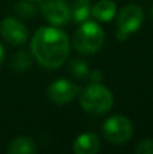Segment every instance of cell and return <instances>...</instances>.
Segmentation results:
<instances>
[{"label": "cell", "mask_w": 153, "mask_h": 154, "mask_svg": "<svg viewBox=\"0 0 153 154\" xmlns=\"http://www.w3.org/2000/svg\"><path fill=\"white\" fill-rule=\"evenodd\" d=\"M117 14V4L113 0H100L91 8V15L100 22H110Z\"/></svg>", "instance_id": "obj_10"}, {"label": "cell", "mask_w": 153, "mask_h": 154, "mask_svg": "<svg viewBox=\"0 0 153 154\" xmlns=\"http://www.w3.org/2000/svg\"><path fill=\"white\" fill-rule=\"evenodd\" d=\"M144 12L137 4H129L121 10L117 18V39L126 41L141 27Z\"/></svg>", "instance_id": "obj_4"}, {"label": "cell", "mask_w": 153, "mask_h": 154, "mask_svg": "<svg viewBox=\"0 0 153 154\" xmlns=\"http://www.w3.org/2000/svg\"><path fill=\"white\" fill-rule=\"evenodd\" d=\"M72 19L76 23H83L91 16V4L89 0H76L72 10Z\"/></svg>", "instance_id": "obj_12"}, {"label": "cell", "mask_w": 153, "mask_h": 154, "mask_svg": "<svg viewBox=\"0 0 153 154\" xmlns=\"http://www.w3.org/2000/svg\"><path fill=\"white\" fill-rule=\"evenodd\" d=\"M89 80H91L92 82H100L103 79V73L100 72V70H94V72H89Z\"/></svg>", "instance_id": "obj_17"}, {"label": "cell", "mask_w": 153, "mask_h": 154, "mask_svg": "<svg viewBox=\"0 0 153 154\" xmlns=\"http://www.w3.org/2000/svg\"><path fill=\"white\" fill-rule=\"evenodd\" d=\"M15 12L18 14L20 18H33L37 14V8L31 3V0H20L16 2L15 7H14Z\"/></svg>", "instance_id": "obj_15"}, {"label": "cell", "mask_w": 153, "mask_h": 154, "mask_svg": "<svg viewBox=\"0 0 153 154\" xmlns=\"http://www.w3.org/2000/svg\"><path fill=\"white\" fill-rule=\"evenodd\" d=\"M152 18H153V7H152Z\"/></svg>", "instance_id": "obj_19"}, {"label": "cell", "mask_w": 153, "mask_h": 154, "mask_svg": "<svg viewBox=\"0 0 153 154\" xmlns=\"http://www.w3.org/2000/svg\"><path fill=\"white\" fill-rule=\"evenodd\" d=\"M81 108L91 115H103L113 108V93L99 82H92L80 95Z\"/></svg>", "instance_id": "obj_3"}, {"label": "cell", "mask_w": 153, "mask_h": 154, "mask_svg": "<svg viewBox=\"0 0 153 154\" xmlns=\"http://www.w3.org/2000/svg\"><path fill=\"white\" fill-rule=\"evenodd\" d=\"M31 51L42 66L57 69L69 54V39L57 27H41L31 39Z\"/></svg>", "instance_id": "obj_1"}, {"label": "cell", "mask_w": 153, "mask_h": 154, "mask_svg": "<svg viewBox=\"0 0 153 154\" xmlns=\"http://www.w3.org/2000/svg\"><path fill=\"white\" fill-rule=\"evenodd\" d=\"M100 149V141L96 134L83 133L73 142V152L76 154H95Z\"/></svg>", "instance_id": "obj_9"}, {"label": "cell", "mask_w": 153, "mask_h": 154, "mask_svg": "<svg viewBox=\"0 0 153 154\" xmlns=\"http://www.w3.org/2000/svg\"><path fill=\"white\" fill-rule=\"evenodd\" d=\"M31 2H38V0H31Z\"/></svg>", "instance_id": "obj_20"}, {"label": "cell", "mask_w": 153, "mask_h": 154, "mask_svg": "<svg viewBox=\"0 0 153 154\" xmlns=\"http://www.w3.org/2000/svg\"><path fill=\"white\" fill-rule=\"evenodd\" d=\"M80 92V87L75 82L65 79L56 80L52 82L48 89V97L52 103L56 104H67L70 103Z\"/></svg>", "instance_id": "obj_6"}, {"label": "cell", "mask_w": 153, "mask_h": 154, "mask_svg": "<svg viewBox=\"0 0 153 154\" xmlns=\"http://www.w3.org/2000/svg\"><path fill=\"white\" fill-rule=\"evenodd\" d=\"M105 43V31L98 23L86 20L77 27L72 38V45L83 54H94Z\"/></svg>", "instance_id": "obj_2"}, {"label": "cell", "mask_w": 153, "mask_h": 154, "mask_svg": "<svg viewBox=\"0 0 153 154\" xmlns=\"http://www.w3.org/2000/svg\"><path fill=\"white\" fill-rule=\"evenodd\" d=\"M37 152V145L34 139L29 137H18L12 139L7 146V153L10 154H33Z\"/></svg>", "instance_id": "obj_11"}, {"label": "cell", "mask_w": 153, "mask_h": 154, "mask_svg": "<svg viewBox=\"0 0 153 154\" xmlns=\"http://www.w3.org/2000/svg\"><path fill=\"white\" fill-rule=\"evenodd\" d=\"M3 60H4V48H3L2 43H0V65H2Z\"/></svg>", "instance_id": "obj_18"}, {"label": "cell", "mask_w": 153, "mask_h": 154, "mask_svg": "<svg viewBox=\"0 0 153 154\" xmlns=\"http://www.w3.org/2000/svg\"><path fill=\"white\" fill-rule=\"evenodd\" d=\"M0 34L8 43L14 46H20L29 38V30L19 19L5 18L0 23Z\"/></svg>", "instance_id": "obj_8"}, {"label": "cell", "mask_w": 153, "mask_h": 154, "mask_svg": "<svg viewBox=\"0 0 153 154\" xmlns=\"http://www.w3.org/2000/svg\"><path fill=\"white\" fill-rule=\"evenodd\" d=\"M136 153L138 154H153V139L148 138L144 139L138 143V146L136 147Z\"/></svg>", "instance_id": "obj_16"}, {"label": "cell", "mask_w": 153, "mask_h": 154, "mask_svg": "<svg viewBox=\"0 0 153 154\" xmlns=\"http://www.w3.org/2000/svg\"><path fill=\"white\" fill-rule=\"evenodd\" d=\"M43 18L53 26H64L72 19V11L61 0H49L41 7Z\"/></svg>", "instance_id": "obj_7"}, {"label": "cell", "mask_w": 153, "mask_h": 154, "mask_svg": "<svg viewBox=\"0 0 153 154\" xmlns=\"http://www.w3.org/2000/svg\"><path fill=\"white\" fill-rule=\"evenodd\" d=\"M33 64V58L30 56V53H27L26 50L18 51L16 54H14V57L10 61V66L15 72H24L27 70Z\"/></svg>", "instance_id": "obj_13"}, {"label": "cell", "mask_w": 153, "mask_h": 154, "mask_svg": "<svg viewBox=\"0 0 153 154\" xmlns=\"http://www.w3.org/2000/svg\"><path fill=\"white\" fill-rule=\"evenodd\" d=\"M103 137L113 145H123L133 135V123L122 115H114L103 123Z\"/></svg>", "instance_id": "obj_5"}, {"label": "cell", "mask_w": 153, "mask_h": 154, "mask_svg": "<svg viewBox=\"0 0 153 154\" xmlns=\"http://www.w3.org/2000/svg\"><path fill=\"white\" fill-rule=\"evenodd\" d=\"M69 70L72 76L79 80H87L89 77V66L80 60H73L69 65Z\"/></svg>", "instance_id": "obj_14"}]
</instances>
